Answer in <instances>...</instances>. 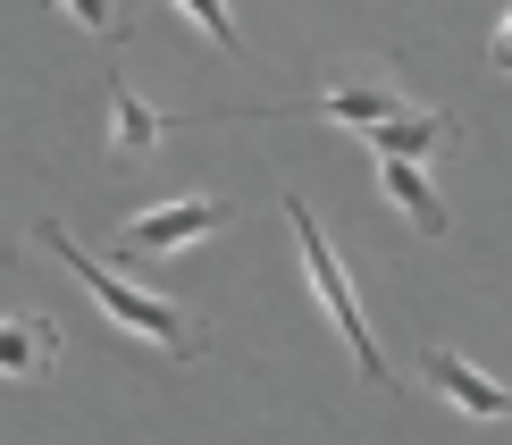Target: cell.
Wrapping results in <instances>:
<instances>
[{
    "label": "cell",
    "instance_id": "6da1fadb",
    "mask_svg": "<svg viewBox=\"0 0 512 445\" xmlns=\"http://www.w3.org/2000/svg\"><path fill=\"white\" fill-rule=\"evenodd\" d=\"M34 236H42V244H51V252H59V261H68V278H76L84 294H93V303H101V311H110V320H118V328H135V336H152V345L168 353V362H194V353H202V328H194V320H185V311H177V303H168V294H152V286H126V278H118V269H110V261H101V252H84V244H76V236H68V227H59V219H42V227H34Z\"/></svg>",
    "mask_w": 512,
    "mask_h": 445
},
{
    "label": "cell",
    "instance_id": "7a4b0ae2",
    "mask_svg": "<svg viewBox=\"0 0 512 445\" xmlns=\"http://www.w3.org/2000/svg\"><path fill=\"white\" fill-rule=\"evenodd\" d=\"M286 227H294V252H303V278H311V294H319V311L336 320V336H345V353L361 362V378L370 387H395V362L378 353V336H370V320H361V294H353V269L336 261V244H328V227L311 219V202L303 194H286Z\"/></svg>",
    "mask_w": 512,
    "mask_h": 445
},
{
    "label": "cell",
    "instance_id": "3957f363",
    "mask_svg": "<svg viewBox=\"0 0 512 445\" xmlns=\"http://www.w3.org/2000/svg\"><path fill=\"white\" fill-rule=\"evenodd\" d=\"M219 227H227V202H210V194H185V202L135 210V219L118 227V252H126V261H135V252H185V244L219 236Z\"/></svg>",
    "mask_w": 512,
    "mask_h": 445
},
{
    "label": "cell",
    "instance_id": "277c9868",
    "mask_svg": "<svg viewBox=\"0 0 512 445\" xmlns=\"http://www.w3.org/2000/svg\"><path fill=\"white\" fill-rule=\"evenodd\" d=\"M420 378H429L454 412H471V420H512V387H504V378H487V370H471L454 345H429V353H420Z\"/></svg>",
    "mask_w": 512,
    "mask_h": 445
},
{
    "label": "cell",
    "instance_id": "5b68a950",
    "mask_svg": "<svg viewBox=\"0 0 512 445\" xmlns=\"http://www.w3.org/2000/svg\"><path fill=\"white\" fill-rule=\"evenodd\" d=\"M403 110H412V101H403L387 76H345L319 101H294V110H277V118H336V126H361V135H370L378 118H403Z\"/></svg>",
    "mask_w": 512,
    "mask_h": 445
},
{
    "label": "cell",
    "instance_id": "8992f818",
    "mask_svg": "<svg viewBox=\"0 0 512 445\" xmlns=\"http://www.w3.org/2000/svg\"><path fill=\"white\" fill-rule=\"evenodd\" d=\"M378 194H387L395 210H403V227H412V236H454V210H445V194L429 185V168L420 160H378Z\"/></svg>",
    "mask_w": 512,
    "mask_h": 445
},
{
    "label": "cell",
    "instance_id": "52a82bcc",
    "mask_svg": "<svg viewBox=\"0 0 512 445\" xmlns=\"http://www.w3.org/2000/svg\"><path fill=\"white\" fill-rule=\"evenodd\" d=\"M59 328L42 311H0V378H51L59 370Z\"/></svg>",
    "mask_w": 512,
    "mask_h": 445
},
{
    "label": "cell",
    "instance_id": "ba28073f",
    "mask_svg": "<svg viewBox=\"0 0 512 445\" xmlns=\"http://www.w3.org/2000/svg\"><path fill=\"white\" fill-rule=\"evenodd\" d=\"M361 143H370L378 160H437L445 143H454V118H437V110H403V118H378Z\"/></svg>",
    "mask_w": 512,
    "mask_h": 445
},
{
    "label": "cell",
    "instance_id": "9c48e42d",
    "mask_svg": "<svg viewBox=\"0 0 512 445\" xmlns=\"http://www.w3.org/2000/svg\"><path fill=\"white\" fill-rule=\"evenodd\" d=\"M168 126H202V118H160L152 101H135L126 76H110V152H152Z\"/></svg>",
    "mask_w": 512,
    "mask_h": 445
},
{
    "label": "cell",
    "instance_id": "30bf717a",
    "mask_svg": "<svg viewBox=\"0 0 512 445\" xmlns=\"http://www.w3.org/2000/svg\"><path fill=\"white\" fill-rule=\"evenodd\" d=\"M185 17H194V26L210 34V42H227V51H244V34H236V9H227V0H177Z\"/></svg>",
    "mask_w": 512,
    "mask_h": 445
},
{
    "label": "cell",
    "instance_id": "8fae6325",
    "mask_svg": "<svg viewBox=\"0 0 512 445\" xmlns=\"http://www.w3.org/2000/svg\"><path fill=\"white\" fill-rule=\"evenodd\" d=\"M51 9H68L84 34H118V0H51Z\"/></svg>",
    "mask_w": 512,
    "mask_h": 445
},
{
    "label": "cell",
    "instance_id": "7c38bea8",
    "mask_svg": "<svg viewBox=\"0 0 512 445\" xmlns=\"http://www.w3.org/2000/svg\"><path fill=\"white\" fill-rule=\"evenodd\" d=\"M487 59H496V76H512V9H504V26H496V51H487Z\"/></svg>",
    "mask_w": 512,
    "mask_h": 445
}]
</instances>
